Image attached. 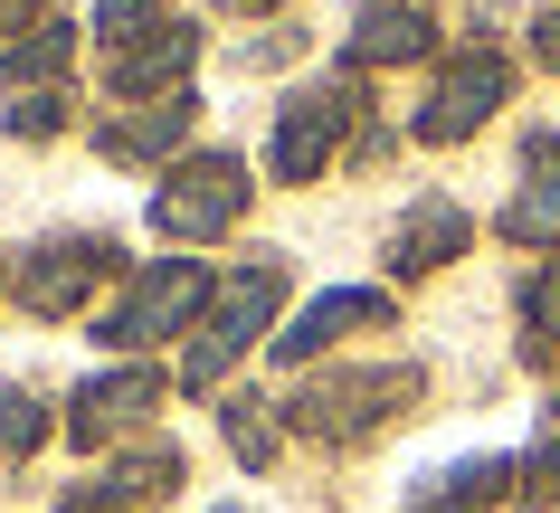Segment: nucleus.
Masks as SVG:
<instances>
[{"mask_svg": "<svg viewBox=\"0 0 560 513\" xmlns=\"http://www.w3.org/2000/svg\"><path fill=\"white\" fill-rule=\"evenodd\" d=\"M48 20H58L48 0H0V48H20V38H30V30H48Z\"/></svg>", "mask_w": 560, "mask_h": 513, "instance_id": "25", "label": "nucleus"}, {"mask_svg": "<svg viewBox=\"0 0 560 513\" xmlns=\"http://www.w3.org/2000/svg\"><path fill=\"white\" fill-rule=\"evenodd\" d=\"M190 67H200V30L162 20V30L105 48V95L115 105H162V95H190Z\"/></svg>", "mask_w": 560, "mask_h": 513, "instance_id": "10", "label": "nucleus"}, {"mask_svg": "<svg viewBox=\"0 0 560 513\" xmlns=\"http://www.w3.org/2000/svg\"><path fill=\"white\" fill-rule=\"evenodd\" d=\"M190 124H200V105H190V95H162V105H115V115L95 124V152H105V162H124V172H133V162H162V172H172L180 152H190Z\"/></svg>", "mask_w": 560, "mask_h": 513, "instance_id": "14", "label": "nucleus"}, {"mask_svg": "<svg viewBox=\"0 0 560 513\" xmlns=\"http://www.w3.org/2000/svg\"><path fill=\"white\" fill-rule=\"evenodd\" d=\"M209 295H219V267H200V257H152V267L124 285V304L95 324V342L124 352V362H152L162 342H190V333H200Z\"/></svg>", "mask_w": 560, "mask_h": 513, "instance_id": "4", "label": "nucleus"}, {"mask_svg": "<svg viewBox=\"0 0 560 513\" xmlns=\"http://www.w3.org/2000/svg\"><path fill=\"white\" fill-rule=\"evenodd\" d=\"M494 229L523 247V257H551L560 247V133H523V190L503 200Z\"/></svg>", "mask_w": 560, "mask_h": 513, "instance_id": "15", "label": "nucleus"}, {"mask_svg": "<svg viewBox=\"0 0 560 513\" xmlns=\"http://www.w3.org/2000/svg\"><path fill=\"white\" fill-rule=\"evenodd\" d=\"M523 48H532V67H541V77H560V0H541V10H532Z\"/></svg>", "mask_w": 560, "mask_h": 513, "instance_id": "24", "label": "nucleus"}, {"mask_svg": "<svg viewBox=\"0 0 560 513\" xmlns=\"http://www.w3.org/2000/svg\"><path fill=\"white\" fill-rule=\"evenodd\" d=\"M399 324V295L389 285H324V295H304L285 324H276V362L285 371H324V352H342L352 333H389Z\"/></svg>", "mask_w": 560, "mask_h": 513, "instance_id": "9", "label": "nucleus"}, {"mask_svg": "<svg viewBox=\"0 0 560 513\" xmlns=\"http://www.w3.org/2000/svg\"><path fill=\"white\" fill-rule=\"evenodd\" d=\"M503 105H513V58H503V48H456V58L438 67V86L418 95L409 143H466V133H485Z\"/></svg>", "mask_w": 560, "mask_h": 513, "instance_id": "8", "label": "nucleus"}, {"mask_svg": "<svg viewBox=\"0 0 560 513\" xmlns=\"http://www.w3.org/2000/svg\"><path fill=\"white\" fill-rule=\"evenodd\" d=\"M105 276H124V247L105 238V229H58V238H38V247L10 257V304L38 314V324H67V314L95 304Z\"/></svg>", "mask_w": 560, "mask_h": 513, "instance_id": "5", "label": "nucleus"}, {"mask_svg": "<svg viewBox=\"0 0 560 513\" xmlns=\"http://www.w3.org/2000/svg\"><path fill=\"white\" fill-rule=\"evenodd\" d=\"M67 67H77V30H67V20H48V30H30L20 48H0V95L67 86Z\"/></svg>", "mask_w": 560, "mask_h": 513, "instance_id": "18", "label": "nucleus"}, {"mask_svg": "<svg viewBox=\"0 0 560 513\" xmlns=\"http://www.w3.org/2000/svg\"><path fill=\"white\" fill-rule=\"evenodd\" d=\"M58 438V409L38 390H20V381H0V466H20V456H38Z\"/></svg>", "mask_w": 560, "mask_h": 513, "instance_id": "20", "label": "nucleus"}, {"mask_svg": "<svg viewBox=\"0 0 560 513\" xmlns=\"http://www.w3.org/2000/svg\"><path fill=\"white\" fill-rule=\"evenodd\" d=\"M523 476H513V504H560V438H541L532 456H513Z\"/></svg>", "mask_w": 560, "mask_h": 513, "instance_id": "23", "label": "nucleus"}, {"mask_svg": "<svg viewBox=\"0 0 560 513\" xmlns=\"http://www.w3.org/2000/svg\"><path fill=\"white\" fill-rule=\"evenodd\" d=\"M466 247H475V219L456 210L446 190H428V200H409V210H399V229H389L381 257H389V285H418V276L456 267Z\"/></svg>", "mask_w": 560, "mask_h": 513, "instance_id": "13", "label": "nucleus"}, {"mask_svg": "<svg viewBox=\"0 0 560 513\" xmlns=\"http://www.w3.org/2000/svg\"><path fill=\"white\" fill-rule=\"evenodd\" d=\"M162 390H172V371L162 362H105V371H86L77 390H67V409H58V428H67V447L77 456H95V447H143V428H152V409H162Z\"/></svg>", "mask_w": 560, "mask_h": 513, "instance_id": "7", "label": "nucleus"}, {"mask_svg": "<svg viewBox=\"0 0 560 513\" xmlns=\"http://www.w3.org/2000/svg\"><path fill=\"white\" fill-rule=\"evenodd\" d=\"M180 494V447L172 438H143V447H124L115 466H95L86 485H67L58 513H152Z\"/></svg>", "mask_w": 560, "mask_h": 513, "instance_id": "11", "label": "nucleus"}, {"mask_svg": "<svg viewBox=\"0 0 560 513\" xmlns=\"http://www.w3.org/2000/svg\"><path fill=\"white\" fill-rule=\"evenodd\" d=\"M229 20H266V10H295V0H219Z\"/></svg>", "mask_w": 560, "mask_h": 513, "instance_id": "26", "label": "nucleus"}, {"mask_svg": "<svg viewBox=\"0 0 560 513\" xmlns=\"http://www.w3.org/2000/svg\"><path fill=\"white\" fill-rule=\"evenodd\" d=\"M361 124H371V95H361L352 67H332V77H314V86H295L285 105H276V133H266V172L276 182H324L332 162L361 143Z\"/></svg>", "mask_w": 560, "mask_h": 513, "instance_id": "3", "label": "nucleus"}, {"mask_svg": "<svg viewBox=\"0 0 560 513\" xmlns=\"http://www.w3.org/2000/svg\"><path fill=\"white\" fill-rule=\"evenodd\" d=\"M0 304H10V257H0Z\"/></svg>", "mask_w": 560, "mask_h": 513, "instance_id": "27", "label": "nucleus"}, {"mask_svg": "<svg viewBox=\"0 0 560 513\" xmlns=\"http://www.w3.org/2000/svg\"><path fill=\"white\" fill-rule=\"evenodd\" d=\"M418 399H428V371L418 362H324V371L295 381L285 428L314 438V447H361V438H381L389 419H409Z\"/></svg>", "mask_w": 560, "mask_h": 513, "instance_id": "2", "label": "nucleus"}, {"mask_svg": "<svg viewBox=\"0 0 560 513\" xmlns=\"http://www.w3.org/2000/svg\"><path fill=\"white\" fill-rule=\"evenodd\" d=\"M219 438H229V456L237 466H276V447H285V409L276 399H257V390H219Z\"/></svg>", "mask_w": 560, "mask_h": 513, "instance_id": "17", "label": "nucleus"}, {"mask_svg": "<svg viewBox=\"0 0 560 513\" xmlns=\"http://www.w3.org/2000/svg\"><path fill=\"white\" fill-rule=\"evenodd\" d=\"M285 285H295V267L276 257V247H247L237 267H219V295H209L200 333L180 342V390L190 399H219V381H229L257 342H276V324H285Z\"/></svg>", "mask_w": 560, "mask_h": 513, "instance_id": "1", "label": "nucleus"}, {"mask_svg": "<svg viewBox=\"0 0 560 513\" xmlns=\"http://www.w3.org/2000/svg\"><path fill=\"white\" fill-rule=\"evenodd\" d=\"M551 428H560V390H551Z\"/></svg>", "mask_w": 560, "mask_h": 513, "instance_id": "28", "label": "nucleus"}, {"mask_svg": "<svg viewBox=\"0 0 560 513\" xmlns=\"http://www.w3.org/2000/svg\"><path fill=\"white\" fill-rule=\"evenodd\" d=\"M172 20V0H95V30H105V48H124V38H143Z\"/></svg>", "mask_w": 560, "mask_h": 513, "instance_id": "22", "label": "nucleus"}, {"mask_svg": "<svg viewBox=\"0 0 560 513\" xmlns=\"http://www.w3.org/2000/svg\"><path fill=\"white\" fill-rule=\"evenodd\" d=\"M247 200H257V182H247L237 152H180L172 172L152 182V229L200 247V238H229L237 219H247Z\"/></svg>", "mask_w": 560, "mask_h": 513, "instance_id": "6", "label": "nucleus"}, {"mask_svg": "<svg viewBox=\"0 0 560 513\" xmlns=\"http://www.w3.org/2000/svg\"><path fill=\"white\" fill-rule=\"evenodd\" d=\"M67 124H77V95L67 86H38V95H10V105H0V133H10V143H58Z\"/></svg>", "mask_w": 560, "mask_h": 513, "instance_id": "21", "label": "nucleus"}, {"mask_svg": "<svg viewBox=\"0 0 560 513\" xmlns=\"http://www.w3.org/2000/svg\"><path fill=\"white\" fill-rule=\"evenodd\" d=\"M418 58H438V20H428V0H361V10H352V38H342V67H352V77L418 67Z\"/></svg>", "mask_w": 560, "mask_h": 513, "instance_id": "12", "label": "nucleus"}, {"mask_svg": "<svg viewBox=\"0 0 560 513\" xmlns=\"http://www.w3.org/2000/svg\"><path fill=\"white\" fill-rule=\"evenodd\" d=\"M513 456H466V466H438V476L409 494V513H485V504H503L513 494Z\"/></svg>", "mask_w": 560, "mask_h": 513, "instance_id": "16", "label": "nucleus"}, {"mask_svg": "<svg viewBox=\"0 0 560 513\" xmlns=\"http://www.w3.org/2000/svg\"><path fill=\"white\" fill-rule=\"evenodd\" d=\"M523 362L532 371H560V257L523 276Z\"/></svg>", "mask_w": 560, "mask_h": 513, "instance_id": "19", "label": "nucleus"}]
</instances>
